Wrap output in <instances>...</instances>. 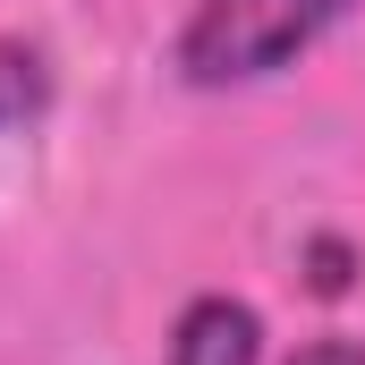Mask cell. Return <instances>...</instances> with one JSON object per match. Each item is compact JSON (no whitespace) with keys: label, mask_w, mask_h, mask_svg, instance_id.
<instances>
[{"label":"cell","mask_w":365,"mask_h":365,"mask_svg":"<svg viewBox=\"0 0 365 365\" xmlns=\"http://www.w3.org/2000/svg\"><path fill=\"white\" fill-rule=\"evenodd\" d=\"M357 0H195L179 34V77L187 86H247L289 68L323 26H340Z\"/></svg>","instance_id":"6da1fadb"},{"label":"cell","mask_w":365,"mask_h":365,"mask_svg":"<svg viewBox=\"0 0 365 365\" xmlns=\"http://www.w3.org/2000/svg\"><path fill=\"white\" fill-rule=\"evenodd\" d=\"M170 365H264V323H255V306H238V297H195L179 314Z\"/></svg>","instance_id":"7a4b0ae2"},{"label":"cell","mask_w":365,"mask_h":365,"mask_svg":"<svg viewBox=\"0 0 365 365\" xmlns=\"http://www.w3.org/2000/svg\"><path fill=\"white\" fill-rule=\"evenodd\" d=\"M43 102H51V68L26 43H0V128H26Z\"/></svg>","instance_id":"3957f363"},{"label":"cell","mask_w":365,"mask_h":365,"mask_svg":"<svg viewBox=\"0 0 365 365\" xmlns=\"http://www.w3.org/2000/svg\"><path fill=\"white\" fill-rule=\"evenodd\" d=\"M289 365H365V349L357 340H314V349H297Z\"/></svg>","instance_id":"277c9868"},{"label":"cell","mask_w":365,"mask_h":365,"mask_svg":"<svg viewBox=\"0 0 365 365\" xmlns=\"http://www.w3.org/2000/svg\"><path fill=\"white\" fill-rule=\"evenodd\" d=\"M314 264H323V272H314V289H349V272H340L349 255H340V247H314Z\"/></svg>","instance_id":"5b68a950"}]
</instances>
